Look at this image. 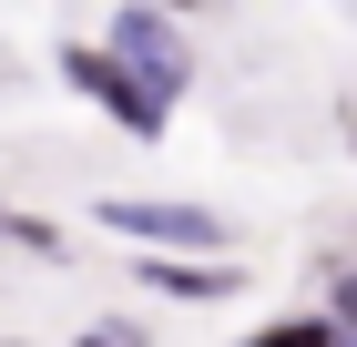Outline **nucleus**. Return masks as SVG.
I'll use <instances>...</instances> for the list:
<instances>
[{
    "label": "nucleus",
    "instance_id": "obj_1",
    "mask_svg": "<svg viewBox=\"0 0 357 347\" xmlns=\"http://www.w3.org/2000/svg\"><path fill=\"white\" fill-rule=\"evenodd\" d=\"M112 61H123L153 103H174V92H184V41H174L153 10H123V21H112Z\"/></svg>",
    "mask_w": 357,
    "mask_h": 347
},
{
    "label": "nucleus",
    "instance_id": "obj_2",
    "mask_svg": "<svg viewBox=\"0 0 357 347\" xmlns=\"http://www.w3.org/2000/svg\"><path fill=\"white\" fill-rule=\"evenodd\" d=\"M61 72L82 82L92 103H102L112 123H123V133H164V103H153V92H143V82L123 72V61H102V52H72V61H61Z\"/></svg>",
    "mask_w": 357,
    "mask_h": 347
},
{
    "label": "nucleus",
    "instance_id": "obj_3",
    "mask_svg": "<svg viewBox=\"0 0 357 347\" xmlns=\"http://www.w3.org/2000/svg\"><path fill=\"white\" fill-rule=\"evenodd\" d=\"M112 235H153V245H215V214L194 205H102Z\"/></svg>",
    "mask_w": 357,
    "mask_h": 347
},
{
    "label": "nucleus",
    "instance_id": "obj_4",
    "mask_svg": "<svg viewBox=\"0 0 357 347\" xmlns=\"http://www.w3.org/2000/svg\"><path fill=\"white\" fill-rule=\"evenodd\" d=\"M143 286H164V296H235V276L204 266V256H153V266H143Z\"/></svg>",
    "mask_w": 357,
    "mask_h": 347
},
{
    "label": "nucleus",
    "instance_id": "obj_5",
    "mask_svg": "<svg viewBox=\"0 0 357 347\" xmlns=\"http://www.w3.org/2000/svg\"><path fill=\"white\" fill-rule=\"evenodd\" d=\"M255 347H347V327L337 317H286V327H266Z\"/></svg>",
    "mask_w": 357,
    "mask_h": 347
},
{
    "label": "nucleus",
    "instance_id": "obj_6",
    "mask_svg": "<svg viewBox=\"0 0 357 347\" xmlns=\"http://www.w3.org/2000/svg\"><path fill=\"white\" fill-rule=\"evenodd\" d=\"M337 327H347V337H357V276H347V286H337Z\"/></svg>",
    "mask_w": 357,
    "mask_h": 347
},
{
    "label": "nucleus",
    "instance_id": "obj_7",
    "mask_svg": "<svg viewBox=\"0 0 357 347\" xmlns=\"http://www.w3.org/2000/svg\"><path fill=\"white\" fill-rule=\"evenodd\" d=\"M82 347H133V337H123V327H92V337H82Z\"/></svg>",
    "mask_w": 357,
    "mask_h": 347
}]
</instances>
